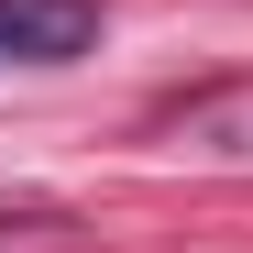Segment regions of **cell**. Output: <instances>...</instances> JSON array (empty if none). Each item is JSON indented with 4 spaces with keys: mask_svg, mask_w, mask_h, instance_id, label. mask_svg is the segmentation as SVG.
I'll list each match as a JSON object with an SVG mask.
<instances>
[{
    "mask_svg": "<svg viewBox=\"0 0 253 253\" xmlns=\"http://www.w3.org/2000/svg\"><path fill=\"white\" fill-rule=\"evenodd\" d=\"M99 44V0H0V66H77Z\"/></svg>",
    "mask_w": 253,
    "mask_h": 253,
    "instance_id": "6da1fadb",
    "label": "cell"
}]
</instances>
